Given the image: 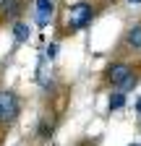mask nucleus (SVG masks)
<instances>
[{
  "mask_svg": "<svg viewBox=\"0 0 141 146\" xmlns=\"http://www.w3.org/2000/svg\"><path fill=\"white\" fill-rule=\"evenodd\" d=\"M138 81H141V70L128 60H115L102 70V84L118 91H126V94L138 86Z\"/></svg>",
  "mask_w": 141,
  "mask_h": 146,
  "instance_id": "f257e3e1",
  "label": "nucleus"
},
{
  "mask_svg": "<svg viewBox=\"0 0 141 146\" xmlns=\"http://www.w3.org/2000/svg\"><path fill=\"white\" fill-rule=\"evenodd\" d=\"M99 8L89 0H78V3H70L63 13V36H73L84 29H89L94 24Z\"/></svg>",
  "mask_w": 141,
  "mask_h": 146,
  "instance_id": "f03ea898",
  "label": "nucleus"
},
{
  "mask_svg": "<svg viewBox=\"0 0 141 146\" xmlns=\"http://www.w3.org/2000/svg\"><path fill=\"white\" fill-rule=\"evenodd\" d=\"M21 110H24V102L19 97V91L16 89H0V131L11 128L19 120Z\"/></svg>",
  "mask_w": 141,
  "mask_h": 146,
  "instance_id": "7ed1b4c3",
  "label": "nucleus"
},
{
  "mask_svg": "<svg viewBox=\"0 0 141 146\" xmlns=\"http://www.w3.org/2000/svg\"><path fill=\"white\" fill-rule=\"evenodd\" d=\"M120 50H126L128 55H141V21L131 24L126 31H123Z\"/></svg>",
  "mask_w": 141,
  "mask_h": 146,
  "instance_id": "20e7f679",
  "label": "nucleus"
},
{
  "mask_svg": "<svg viewBox=\"0 0 141 146\" xmlns=\"http://www.w3.org/2000/svg\"><path fill=\"white\" fill-rule=\"evenodd\" d=\"M34 13H37V26L47 29L55 16V0H34Z\"/></svg>",
  "mask_w": 141,
  "mask_h": 146,
  "instance_id": "39448f33",
  "label": "nucleus"
},
{
  "mask_svg": "<svg viewBox=\"0 0 141 146\" xmlns=\"http://www.w3.org/2000/svg\"><path fill=\"white\" fill-rule=\"evenodd\" d=\"M24 8H26L24 0H0V18L3 21H16L24 13Z\"/></svg>",
  "mask_w": 141,
  "mask_h": 146,
  "instance_id": "423d86ee",
  "label": "nucleus"
},
{
  "mask_svg": "<svg viewBox=\"0 0 141 146\" xmlns=\"http://www.w3.org/2000/svg\"><path fill=\"white\" fill-rule=\"evenodd\" d=\"M11 36L16 39V44H26L29 36H31V24L29 21H21V18H16L11 24Z\"/></svg>",
  "mask_w": 141,
  "mask_h": 146,
  "instance_id": "0eeeda50",
  "label": "nucleus"
},
{
  "mask_svg": "<svg viewBox=\"0 0 141 146\" xmlns=\"http://www.w3.org/2000/svg\"><path fill=\"white\" fill-rule=\"evenodd\" d=\"M52 133H55V117H42V120L37 123V138L47 141Z\"/></svg>",
  "mask_w": 141,
  "mask_h": 146,
  "instance_id": "6e6552de",
  "label": "nucleus"
},
{
  "mask_svg": "<svg viewBox=\"0 0 141 146\" xmlns=\"http://www.w3.org/2000/svg\"><path fill=\"white\" fill-rule=\"evenodd\" d=\"M126 102H128L126 91L112 89V91H110V99H107V107H110V112H118V110H123V107H126Z\"/></svg>",
  "mask_w": 141,
  "mask_h": 146,
  "instance_id": "1a4fd4ad",
  "label": "nucleus"
},
{
  "mask_svg": "<svg viewBox=\"0 0 141 146\" xmlns=\"http://www.w3.org/2000/svg\"><path fill=\"white\" fill-rule=\"evenodd\" d=\"M45 55H47L50 60H55V58H58V42H50L47 50H45Z\"/></svg>",
  "mask_w": 141,
  "mask_h": 146,
  "instance_id": "9d476101",
  "label": "nucleus"
},
{
  "mask_svg": "<svg viewBox=\"0 0 141 146\" xmlns=\"http://www.w3.org/2000/svg\"><path fill=\"white\" fill-rule=\"evenodd\" d=\"M133 107H136V112H138V115H141V97H138V99H136V104H133Z\"/></svg>",
  "mask_w": 141,
  "mask_h": 146,
  "instance_id": "9b49d317",
  "label": "nucleus"
},
{
  "mask_svg": "<svg viewBox=\"0 0 141 146\" xmlns=\"http://www.w3.org/2000/svg\"><path fill=\"white\" fill-rule=\"evenodd\" d=\"M128 3H131V5H141V0H128Z\"/></svg>",
  "mask_w": 141,
  "mask_h": 146,
  "instance_id": "f8f14e48",
  "label": "nucleus"
},
{
  "mask_svg": "<svg viewBox=\"0 0 141 146\" xmlns=\"http://www.w3.org/2000/svg\"><path fill=\"white\" fill-rule=\"evenodd\" d=\"M131 146H141V143H131Z\"/></svg>",
  "mask_w": 141,
  "mask_h": 146,
  "instance_id": "ddd939ff",
  "label": "nucleus"
}]
</instances>
